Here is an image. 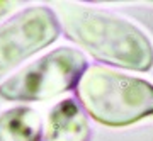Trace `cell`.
<instances>
[{
    "mask_svg": "<svg viewBox=\"0 0 153 141\" xmlns=\"http://www.w3.org/2000/svg\"><path fill=\"white\" fill-rule=\"evenodd\" d=\"M63 31L71 41L104 63L146 71L153 66V46L131 22L82 4H55Z\"/></svg>",
    "mask_w": 153,
    "mask_h": 141,
    "instance_id": "cell-1",
    "label": "cell"
},
{
    "mask_svg": "<svg viewBox=\"0 0 153 141\" xmlns=\"http://www.w3.org/2000/svg\"><path fill=\"white\" fill-rule=\"evenodd\" d=\"M90 117L105 126H129L153 116V85L105 66H90L76 83Z\"/></svg>",
    "mask_w": 153,
    "mask_h": 141,
    "instance_id": "cell-2",
    "label": "cell"
},
{
    "mask_svg": "<svg viewBox=\"0 0 153 141\" xmlns=\"http://www.w3.org/2000/svg\"><path fill=\"white\" fill-rule=\"evenodd\" d=\"M87 70V60L78 49L58 48L39 58L0 85L5 100H46L70 90Z\"/></svg>",
    "mask_w": 153,
    "mask_h": 141,
    "instance_id": "cell-3",
    "label": "cell"
},
{
    "mask_svg": "<svg viewBox=\"0 0 153 141\" xmlns=\"http://www.w3.org/2000/svg\"><path fill=\"white\" fill-rule=\"evenodd\" d=\"M60 22L48 7H29L0 26V76L22 60L55 43Z\"/></svg>",
    "mask_w": 153,
    "mask_h": 141,
    "instance_id": "cell-4",
    "label": "cell"
},
{
    "mask_svg": "<svg viewBox=\"0 0 153 141\" xmlns=\"http://www.w3.org/2000/svg\"><path fill=\"white\" fill-rule=\"evenodd\" d=\"M43 141H88L87 117L73 99H66L51 109Z\"/></svg>",
    "mask_w": 153,
    "mask_h": 141,
    "instance_id": "cell-5",
    "label": "cell"
},
{
    "mask_svg": "<svg viewBox=\"0 0 153 141\" xmlns=\"http://www.w3.org/2000/svg\"><path fill=\"white\" fill-rule=\"evenodd\" d=\"M41 119L31 107H14L0 114V141H39Z\"/></svg>",
    "mask_w": 153,
    "mask_h": 141,
    "instance_id": "cell-6",
    "label": "cell"
},
{
    "mask_svg": "<svg viewBox=\"0 0 153 141\" xmlns=\"http://www.w3.org/2000/svg\"><path fill=\"white\" fill-rule=\"evenodd\" d=\"M12 5H14L12 2H5V0H4V2H0V19H2V17L5 16L7 12L10 10Z\"/></svg>",
    "mask_w": 153,
    "mask_h": 141,
    "instance_id": "cell-7",
    "label": "cell"
}]
</instances>
